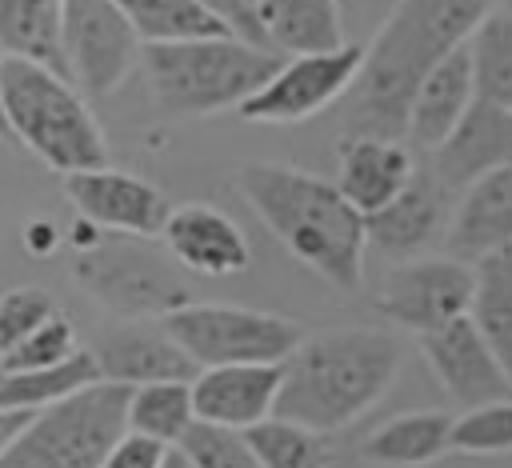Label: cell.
<instances>
[{"mask_svg": "<svg viewBox=\"0 0 512 468\" xmlns=\"http://www.w3.org/2000/svg\"><path fill=\"white\" fill-rule=\"evenodd\" d=\"M496 0H396L344 96V136H404L416 84L468 40Z\"/></svg>", "mask_w": 512, "mask_h": 468, "instance_id": "cell-1", "label": "cell"}, {"mask_svg": "<svg viewBox=\"0 0 512 468\" xmlns=\"http://www.w3.org/2000/svg\"><path fill=\"white\" fill-rule=\"evenodd\" d=\"M236 184L268 232L328 288L360 292L364 284V216L340 196V188L316 172L252 160L236 172Z\"/></svg>", "mask_w": 512, "mask_h": 468, "instance_id": "cell-2", "label": "cell"}, {"mask_svg": "<svg viewBox=\"0 0 512 468\" xmlns=\"http://www.w3.org/2000/svg\"><path fill=\"white\" fill-rule=\"evenodd\" d=\"M404 348L388 328H324L300 336V344L280 364L276 416L296 420L316 432H340L384 400Z\"/></svg>", "mask_w": 512, "mask_h": 468, "instance_id": "cell-3", "label": "cell"}, {"mask_svg": "<svg viewBox=\"0 0 512 468\" xmlns=\"http://www.w3.org/2000/svg\"><path fill=\"white\" fill-rule=\"evenodd\" d=\"M280 64V56L236 32L176 44H140L148 92L168 116H212L240 108Z\"/></svg>", "mask_w": 512, "mask_h": 468, "instance_id": "cell-4", "label": "cell"}, {"mask_svg": "<svg viewBox=\"0 0 512 468\" xmlns=\"http://www.w3.org/2000/svg\"><path fill=\"white\" fill-rule=\"evenodd\" d=\"M0 100L12 140L24 144L44 168L68 176L108 164V140L68 76L0 52Z\"/></svg>", "mask_w": 512, "mask_h": 468, "instance_id": "cell-5", "label": "cell"}, {"mask_svg": "<svg viewBox=\"0 0 512 468\" xmlns=\"http://www.w3.org/2000/svg\"><path fill=\"white\" fill-rule=\"evenodd\" d=\"M128 384L92 380L72 396L36 408L0 448V468H100L128 432Z\"/></svg>", "mask_w": 512, "mask_h": 468, "instance_id": "cell-6", "label": "cell"}, {"mask_svg": "<svg viewBox=\"0 0 512 468\" xmlns=\"http://www.w3.org/2000/svg\"><path fill=\"white\" fill-rule=\"evenodd\" d=\"M72 276L100 308L124 320H160L188 304V288L176 276L172 256L152 248L144 236L104 232L80 244L72 256Z\"/></svg>", "mask_w": 512, "mask_h": 468, "instance_id": "cell-7", "label": "cell"}, {"mask_svg": "<svg viewBox=\"0 0 512 468\" xmlns=\"http://www.w3.org/2000/svg\"><path fill=\"white\" fill-rule=\"evenodd\" d=\"M168 336L200 368L216 364H284L300 344V328L288 316L236 308V304H180L160 316Z\"/></svg>", "mask_w": 512, "mask_h": 468, "instance_id": "cell-8", "label": "cell"}, {"mask_svg": "<svg viewBox=\"0 0 512 468\" xmlns=\"http://www.w3.org/2000/svg\"><path fill=\"white\" fill-rule=\"evenodd\" d=\"M364 48L344 40L340 48L328 52H304V56H284L272 76L240 104V116L252 124H300L332 108L336 100L348 96L356 72H360Z\"/></svg>", "mask_w": 512, "mask_h": 468, "instance_id": "cell-9", "label": "cell"}, {"mask_svg": "<svg viewBox=\"0 0 512 468\" xmlns=\"http://www.w3.org/2000/svg\"><path fill=\"white\" fill-rule=\"evenodd\" d=\"M60 56L80 96H104L140 64V40L116 0H64Z\"/></svg>", "mask_w": 512, "mask_h": 468, "instance_id": "cell-10", "label": "cell"}, {"mask_svg": "<svg viewBox=\"0 0 512 468\" xmlns=\"http://www.w3.org/2000/svg\"><path fill=\"white\" fill-rule=\"evenodd\" d=\"M472 296V264L448 252H424L400 260L376 296V308L384 320L424 336L456 316L468 312Z\"/></svg>", "mask_w": 512, "mask_h": 468, "instance_id": "cell-11", "label": "cell"}, {"mask_svg": "<svg viewBox=\"0 0 512 468\" xmlns=\"http://www.w3.org/2000/svg\"><path fill=\"white\" fill-rule=\"evenodd\" d=\"M64 196L76 208V216L100 232H124V236L156 240L160 224L168 216V200L156 184H148L132 172H120L112 164L68 172Z\"/></svg>", "mask_w": 512, "mask_h": 468, "instance_id": "cell-12", "label": "cell"}, {"mask_svg": "<svg viewBox=\"0 0 512 468\" xmlns=\"http://www.w3.org/2000/svg\"><path fill=\"white\" fill-rule=\"evenodd\" d=\"M416 340H420V352H424L432 376L440 380L444 396L456 408H476V404L512 396V372L496 360V352L476 332L468 312L416 336Z\"/></svg>", "mask_w": 512, "mask_h": 468, "instance_id": "cell-13", "label": "cell"}, {"mask_svg": "<svg viewBox=\"0 0 512 468\" xmlns=\"http://www.w3.org/2000/svg\"><path fill=\"white\" fill-rule=\"evenodd\" d=\"M448 212V188L428 168H416L412 180L384 208L364 216V236L376 252L392 260L424 256L444 240Z\"/></svg>", "mask_w": 512, "mask_h": 468, "instance_id": "cell-14", "label": "cell"}, {"mask_svg": "<svg viewBox=\"0 0 512 468\" xmlns=\"http://www.w3.org/2000/svg\"><path fill=\"white\" fill-rule=\"evenodd\" d=\"M428 156H432L428 172L448 192H460L476 176L512 164V108L476 96L460 116V124Z\"/></svg>", "mask_w": 512, "mask_h": 468, "instance_id": "cell-15", "label": "cell"}, {"mask_svg": "<svg viewBox=\"0 0 512 468\" xmlns=\"http://www.w3.org/2000/svg\"><path fill=\"white\" fill-rule=\"evenodd\" d=\"M160 244L180 268L200 272V276H236L252 260L248 236L216 204L168 208V216L160 224Z\"/></svg>", "mask_w": 512, "mask_h": 468, "instance_id": "cell-16", "label": "cell"}, {"mask_svg": "<svg viewBox=\"0 0 512 468\" xmlns=\"http://www.w3.org/2000/svg\"><path fill=\"white\" fill-rule=\"evenodd\" d=\"M96 368L100 380H116V384H152V380H192L196 364L188 360V352L168 336V328L160 320H124L116 328H108L96 348Z\"/></svg>", "mask_w": 512, "mask_h": 468, "instance_id": "cell-17", "label": "cell"}, {"mask_svg": "<svg viewBox=\"0 0 512 468\" xmlns=\"http://www.w3.org/2000/svg\"><path fill=\"white\" fill-rule=\"evenodd\" d=\"M188 384L196 420L244 432L276 412L280 364H216L200 368Z\"/></svg>", "mask_w": 512, "mask_h": 468, "instance_id": "cell-18", "label": "cell"}, {"mask_svg": "<svg viewBox=\"0 0 512 468\" xmlns=\"http://www.w3.org/2000/svg\"><path fill=\"white\" fill-rule=\"evenodd\" d=\"M500 248H512V164L464 184L444 228V252L468 264Z\"/></svg>", "mask_w": 512, "mask_h": 468, "instance_id": "cell-19", "label": "cell"}, {"mask_svg": "<svg viewBox=\"0 0 512 468\" xmlns=\"http://www.w3.org/2000/svg\"><path fill=\"white\" fill-rule=\"evenodd\" d=\"M476 100L472 88V64L464 44L452 48L440 64H432L424 72V80L416 84L412 100H408V116H404V136L412 148L432 152L468 112V104Z\"/></svg>", "mask_w": 512, "mask_h": 468, "instance_id": "cell-20", "label": "cell"}, {"mask_svg": "<svg viewBox=\"0 0 512 468\" xmlns=\"http://www.w3.org/2000/svg\"><path fill=\"white\" fill-rule=\"evenodd\" d=\"M412 172H416V160L400 140H388V136H344L340 140L336 188L360 216L384 208L412 180Z\"/></svg>", "mask_w": 512, "mask_h": 468, "instance_id": "cell-21", "label": "cell"}, {"mask_svg": "<svg viewBox=\"0 0 512 468\" xmlns=\"http://www.w3.org/2000/svg\"><path fill=\"white\" fill-rule=\"evenodd\" d=\"M256 28L276 56L328 52L348 40L340 0H256Z\"/></svg>", "mask_w": 512, "mask_h": 468, "instance_id": "cell-22", "label": "cell"}, {"mask_svg": "<svg viewBox=\"0 0 512 468\" xmlns=\"http://www.w3.org/2000/svg\"><path fill=\"white\" fill-rule=\"evenodd\" d=\"M448 436H452V412L440 408L400 412L364 440V460L380 468H424L444 452H452Z\"/></svg>", "mask_w": 512, "mask_h": 468, "instance_id": "cell-23", "label": "cell"}, {"mask_svg": "<svg viewBox=\"0 0 512 468\" xmlns=\"http://www.w3.org/2000/svg\"><path fill=\"white\" fill-rule=\"evenodd\" d=\"M468 320L488 340L496 360L512 372V248L472 260Z\"/></svg>", "mask_w": 512, "mask_h": 468, "instance_id": "cell-24", "label": "cell"}, {"mask_svg": "<svg viewBox=\"0 0 512 468\" xmlns=\"http://www.w3.org/2000/svg\"><path fill=\"white\" fill-rule=\"evenodd\" d=\"M100 380L92 348H76L72 356L44 364V368H24V372H4L0 376V412H36L48 408L76 388Z\"/></svg>", "mask_w": 512, "mask_h": 468, "instance_id": "cell-25", "label": "cell"}, {"mask_svg": "<svg viewBox=\"0 0 512 468\" xmlns=\"http://www.w3.org/2000/svg\"><path fill=\"white\" fill-rule=\"evenodd\" d=\"M60 4L64 0H0V52L68 76L60 56Z\"/></svg>", "mask_w": 512, "mask_h": 468, "instance_id": "cell-26", "label": "cell"}, {"mask_svg": "<svg viewBox=\"0 0 512 468\" xmlns=\"http://www.w3.org/2000/svg\"><path fill=\"white\" fill-rule=\"evenodd\" d=\"M124 420H128V432H140L148 440L176 448L184 440V432L196 424L192 384L188 380H152V384L128 388Z\"/></svg>", "mask_w": 512, "mask_h": 468, "instance_id": "cell-27", "label": "cell"}, {"mask_svg": "<svg viewBox=\"0 0 512 468\" xmlns=\"http://www.w3.org/2000/svg\"><path fill=\"white\" fill-rule=\"evenodd\" d=\"M116 4L128 16V24H132L140 44H176V40L232 32L200 0H116Z\"/></svg>", "mask_w": 512, "mask_h": 468, "instance_id": "cell-28", "label": "cell"}, {"mask_svg": "<svg viewBox=\"0 0 512 468\" xmlns=\"http://www.w3.org/2000/svg\"><path fill=\"white\" fill-rule=\"evenodd\" d=\"M472 64V88L480 100L512 108V12L492 8L464 40Z\"/></svg>", "mask_w": 512, "mask_h": 468, "instance_id": "cell-29", "label": "cell"}, {"mask_svg": "<svg viewBox=\"0 0 512 468\" xmlns=\"http://www.w3.org/2000/svg\"><path fill=\"white\" fill-rule=\"evenodd\" d=\"M260 468H332V448L324 432L304 428L284 416H264L260 424L244 428Z\"/></svg>", "mask_w": 512, "mask_h": 468, "instance_id": "cell-30", "label": "cell"}, {"mask_svg": "<svg viewBox=\"0 0 512 468\" xmlns=\"http://www.w3.org/2000/svg\"><path fill=\"white\" fill-rule=\"evenodd\" d=\"M448 448L464 452V456H504V452H512V396L488 400V404H476V408H460V416H452Z\"/></svg>", "mask_w": 512, "mask_h": 468, "instance_id": "cell-31", "label": "cell"}, {"mask_svg": "<svg viewBox=\"0 0 512 468\" xmlns=\"http://www.w3.org/2000/svg\"><path fill=\"white\" fill-rule=\"evenodd\" d=\"M176 448L188 456L192 468H260L248 436L240 428H224V424L196 420Z\"/></svg>", "mask_w": 512, "mask_h": 468, "instance_id": "cell-32", "label": "cell"}, {"mask_svg": "<svg viewBox=\"0 0 512 468\" xmlns=\"http://www.w3.org/2000/svg\"><path fill=\"white\" fill-rule=\"evenodd\" d=\"M52 312H60L56 300L36 284L0 292V356H8L20 340H28Z\"/></svg>", "mask_w": 512, "mask_h": 468, "instance_id": "cell-33", "label": "cell"}, {"mask_svg": "<svg viewBox=\"0 0 512 468\" xmlns=\"http://www.w3.org/2000/svg\"><path fill=\"white\" fill-rule=\"evenodd\" d=\"M80 344H76V328L64 312H52L28 340H20L8 356H0V368L4 372H24V368H44V364H56L64 356H72Z\"/></svg>", "mask_w": 512, "mask_h": 468, "instance_id": "cell-34", "label": "cell"}, {"mask_svg": "<svg viewBox=\"0 0 512 468\" xmlns=\"http://www.w3.org/2000/svg\"><path fill=\"white\" fill-rule=\"evenodd\" d=\"M164 456H168V444L148 440V436H140V432H124V436L108 448V456L100 460V468H160Z\"/></svg>", "mask_w": 512, "mask_h": 468, "instance_id": "cell-35", "label": "cell"}, {"mask_svg": "<svg viewBox=\"0 0 512 468\" xmlns=\"http://www.w3.org/2000/svg\"><path fill=\"white\" fill-rule=\"evenodd\" d=\"M200 4H208L236 36H244V40H256L260 44V28H256V0H200Z\"/></svg>", "mask_w": 512, "mask_h": 468, "instance_id": "cell-36", "label": "cell"}, {"mask_svg": "<svg viewBox=\"0 0 512 468\" xmlns=\"http://www.w3.org/2000/svg\"><path fill=\"white\" fill-rule=\"evenodd\" d=\"M24 416H28V412H0V448L12 440V432L24 424Z\"/></svg>", "mask_w": 512, "mask_h": 468, "instance_id": "cell-37", "label": "cell"}, {"mask_svg": "<svg viewBox=\"0 0 512 468\" xmlns=\"http://www.w3.org/2000/svg\"><path fill=\"white\" fill-rule=\"evenodd\" d=\"M160 468H192V464H188V456H184L180 448H168V456H164Z\"/></svg>", "mask_w": 512, "mask_h": 468, "instance_id": "cell-38", "label": "cell"}, {"mask_svg": "<svg viewBox=\"0 0 512 468\" xmlns=\"http://www.w3.org/2000/svg\"><path fill=\"white\" fill-rule=\"evenodd\" d=\"M0 144H16L12 140V128H8V116H4V100H0Z\"/></svg>", "mask_w": 512, "mask_h": 468, "instance_id": "cell-39", "label": "cell"}, {"mask_svg": "<svg viewBox=\"0 0 512 468\" xmlns=\"http://www.w3.org/2000/svg\"><path fill=\"white\" fill-rule=\"evenodd\" d=\"M496 8H504V12H512V0H496Z\"/></svg>", "mask_w": 512, "mask_h": 468, "instance_id": "cell-40", "label": "cell"}, {"mask_svg": "<svg viewBox=\"0 0 512 468\" xmlns=\"http://www.w3.org/2000/svg\"><path fill=\"white\" fill-rule=\"evenodd\" d=\"M0 376H4V368H0Z\"/></svg>", "mask_w": 512, "mask_h": 468, "instance_id": "cell-41", "label": "cell"}]
</instances>
